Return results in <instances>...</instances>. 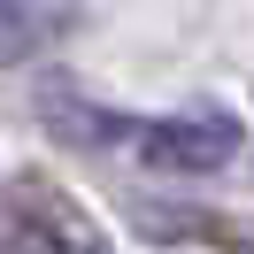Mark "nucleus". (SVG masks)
<instances>
[{
  "label": "nucleus",
  "mask_w": 254,
  "mask_h": 254,
  "mask_svg": "<svg viewBox=\"0 0 254 254\" xmlns=\"http://www.w3.org/2000/svg\"><path fill=\"white\" fill-rule=\"evenodd\" d=\"M146 170H170V177H208L239 154V116L231 108H192V116H146L131 131Z\"/></svg>",
  "instance_id": "obj_1"
},
{
  "label": "nucleus",
  "mask_w": 254,
  "mask_h": 254,
  "mask_svg": "<svg viewBox=\"0 0 254 254\" xmlns=\"http://www.w3.org/2000/svg\"><path fill=\"white\" fill-rule=\"evenodd\" d=\"M0 254H100L93 239H77V231H62V223H47V216H8L0 223Z\"/></svg>",
  "instance_id": "obj_3"
},
{
  "label": "nucleus",
  "mask_w": 254,
  "mask_h": 254,
  "mask_svg": "<svg viewBox=\"0 0 254 254\" xmlns=\"http://www.w3.org/2000/svg\"><path fill=\"white\" fill-rule=\"evenodd\" d=\"M54 23H69V8H62V0H0V62H23V54H39Z\"/></svg>",
  "instance_id": "obj_2"
}]
</instances>
